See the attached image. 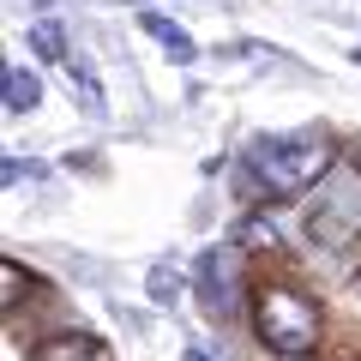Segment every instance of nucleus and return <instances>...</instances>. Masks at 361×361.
Segmentation results:
<instances>
[{"label":"nucleus","mask_w":361,"mask_h":361,"mask_svg":"<svg viewBox=\"0 0 361 361\" xmlns=\"http://www.w3.org/2000/svg\"><path fill=\"white\" fill-rule=\"evenodd\" d=\"M331 145L313 139V133H289V139H253L247 151V175L265 187L271 199H289V193H307L331 175Z\"/></svg>","instance_id":"obj_1"},{"label":"nucleus","mask_w":361,"mask_h":361,"mask_svg":"<svg viewBox=\"0 0 361 361\" xmlns=\"http://www.w3.org/2000/svg\"><path fill=\"white\" fill-rule=\"evenodd\" d=\"M253 331H259V343L277 349V355H307V349H319L325 319H319V307H313L301 289L271 283V289L253 295Z\"/></svg>","instance_id":"obj_2"},{"label":"nucleus","mask_w":361,"mask_h":361,"mask_svg":"<svg viewBox=\"0 0 361 361\" xmlns=\"http://www.w3.org/2000/svg\"><path fill=\"white\" fill-rule=\"evenodd\" d=\"M307 235L325 253L361 241V169H331V175L319 180V193H313V205H307Z\"/></svg>","instance_id":"obj_3"},{"label":"nucleus","mask_w":361,"mask_h":361,"mask_svg":"<svg viewBox=\"0 0 361 361\" xmlns=\"http://www.w3.org/2000/svg\"><path fill=\"white\" fill-rule=\"evenodd\" d=\"M199 295L217 319H229L241 307V247H211L199 259Z\"/></svg>","instance_id":"obj_4"},{"label":"nucleus","mask_w":361,"mask_h":361,"mask_svg":"<svg viewBox=\"0 0 361 361\" xmlns=\"http://www.w3.org/2000/svg\"><path fill=\"white\" fill-rule=\"evenodd\" d=\"M37 361H115L103 337H54L37 349Z\"/></svg>","instance_id":"obj_5"},{"label":"nucleus","mask_w":361,"mask_h":361,"mask_svg":"<svg viewBox=\"0 0 361 361\" xmlns=\"http://www.w3.org/2000/svg\"><path fill=\"white\" fill-rule=\"evenodd\" d=\"M139 25H145V30H151V37H157V42H163V49H169V54H175V61H193V54H199V42H193V37H187V30H180V25H169V18H163V13H139Z\"/></svg>","instance_id":"obj_6"},{"label":"nucleus","mask_w":361,"mask_h":361,"mask_svg":"<svg viewBox=\"0 0 361 361\" xmlns=\"http://www.w3.org/2000/svg\"><path fill=\"white\" fill-rule=\"evenodd\" d=\"M37 103H42L37 73H30V66H13V73H6V109H13V115H30Z\"/></svg>","instance_id":"obj_7"},{"label":"nucleus","mask_w":361,"mask_h":361,"mask_svg":"<svg viewBox=\"0 0 361 361\" xmlns=\"http://www.w3.org/2000/svg\"><path fill=\"white\" fill-rule=\"evenodd\" d=\"M66 78H73V90L85 97L90 115H103V85H97V73H90V66H78V61H66Z\"/></svg>","instance_id":"obj_8"},{"label":"nucleus","mask_w":361,"mask_h":361,"mask_svg":"<svg viewBox=\"0 0 361 361\" xmlns=\"http://www.w3.org/2000/svg\"><path fill=\"white\" fill-rule=\"evenodd\" d=\"M30 49L42 54V61H66V37H61V25H30Z\"/></svg>","instance_id":"obj_9"},{"label":"nucleus","mask_w":361,"mask_h":361,"mask_svg":"<svg viewBox=\"0 0 361 361\" xmlns=\"http://www.w3.org/2000/svg\"><path fill=\"white\" fill-rule=\"evenodd\" d=\"M0 283H6V301H0V307H6V313H13V307H25L30 277H25V265H18V259H6V265H0Z\"/></svg>","instance_id":"obj_10"},{"label":"nucleus","mask_w":361,"mask_h":361,"mask_svg":"<svg viewBox=\"0 0 361 361\" xmlns=\"http://www.w3.org/2000/svg\"><path fill=\"white\" fill-rule=\"evenodd\" d=\"M180 361H211V355H205V349H187V355H180Z\"/></svg>","instance_id":"obj_11"},{"label":"nucleus","mask_w":361,"mask_h":361,"mask_svg":"<svg viewBox=\"0 0 361 361\" xmlns=\"http://www.w3.org/2000/svg\"><path fill=\"white\" fill-rule=\"evenodd\" d=\"M355 295H361V277H355Z\"/></svg>","instance_id":"obj_12"}]
</instances>
